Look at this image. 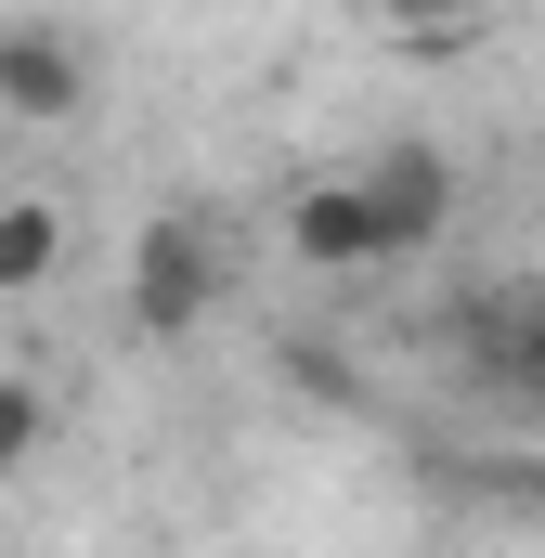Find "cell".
Segmentation results:
<instances>
[{"label":"cell","mask_w":545,"mask_h":558,"mask_svg":"<svg viewBox=\"0 0 545 558\" xmlns=\"http://www.w3.org/2000/svg\"><path fill=\"white\" fill-rule=\"evenodd\" d=\"M39 428H52V390H39V377H0V481L39 454Z\"/></svg>","instance_id":"cell-7"},{"label":"cell","mask_w":545,"mask_h":558,"mask_svg":"<svg viewBox=\"0 0 545 558\" xmlns=\"http://www.w3.org/2000/svg\"><path fill=\"white\" fill-rule=\"evenodd\" d=\"M351 195H364V221H377V247L390 260H415V247H441L455 234V156L441 143H415V131H390L364 169H351Z\"/></svg>","instance_id":"cell-2"},{"label":"cell","mask_w":545,"mask_h":558,"mask_svg":"<svg viewBox=\"0 0 545 558\" xmlns=\"http://www.w3.org/2000/svg\"><path fill=\"white\" fill-rule=\"evenodd\" d=\"M208 312H221V234H208V221H143V247H131V325L156 338V351H182Z\"/></svg>","instance_id":"cell-1"},{"label":"cell","mask_w":545,"mask_h":558,"mask_svg":"<svg viewBox=\"0 0 545 558\" xmlns=\"http://www.w3.org/2000/svg\"><path fill=\"white\" fill-rule=\"evenodd\" d=\"M65 274V208L52 195H13L0 208V299H26V286H52Z\"/></svg>","instance_id":"cell-5"},{"label":"cell","mask_w":545,"mask_h":558,"mask_svg":"<svg viewBox=\"0 0 545 558\" xmlns=\"http://www.w3.org/2000/svg\"><path fill=\"white\" fill-rule=\"evenodd\" d=\"M533 507H545V481H533Z\"/></svg>","instance_id":"cell-9"},{"label":"cell","mask_w":545,"mask_h":558,"mask_svg":"<svg viewBox=\"0 0 545 558\" xmlns=\"http://www.w3.org/2000/svg\"><path fill=\"white\" fill-rule=\"evenodd\" d=\"M364 13H377V26H403L415 52H455V39H468L494 0H364Z\"/></svg>","instance_id":"cell-6"},{"label":"cell","mask_w":545,"mask_h":558,"mask_svg":"<svg viewBox=\"0 0 545 558\" xmlns=\"http://www.w3.org/2000/svg\"><path fill=\"white\" fill-rule=\"evenodd\" d=\"M78 105H92V39L52 26V13H13L0 26V118L13 131H65Z\"/></svg>","instance_id":"cell-3"},{"label":"cell","mask_w":545,"mask_h":558,"mask_svg":"<svg viewBox=\"0 0 545 558\" xmlns=\"http://www.w3.org/2000/svg\"><path fill=\"white\" fill-rule=\"evenodd\" d=\"M520 377H545V312H520Z\"/></svg>","instance_id":"cell-8"},{"label":"cell","mask_w":545,"mask_h":558,"mask_svg":"<svg viewBox=\"0 0 545 558\" xmlns=\"http://www.w3.org/2000/svg\"><path fill=\"white\" fill-rule=\"evenodd\" d=\"M286 260H312V274H377L390 247H377V221H364L351 182H299V195H286Z\"/></svg>","instance_id":"cell-4"}]
</instances>
